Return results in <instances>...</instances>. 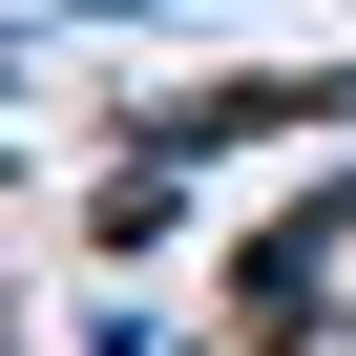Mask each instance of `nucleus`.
Wrapping results in <instances>:
<instances>
[{"label": "nucleus", "instance_id": "nucleus-1", "mask_svg": "<svg viewBox=\"0 0 356 356\" xmlns=\"http://www.w3.org/2000/svg\"><path fill=\"white\" fill-rule=\"evenodd\" d=\"M314 273H335V231H273V252H252V273H231V293H252V335H273V356H314V335H335V314H314Z\"/></svg>", "mask_w": 356, "mask_h": 356}]
</instances>
